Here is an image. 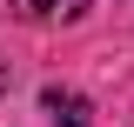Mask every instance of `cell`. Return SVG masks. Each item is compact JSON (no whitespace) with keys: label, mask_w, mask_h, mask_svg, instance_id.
I'll use <instances>...</instances> for the list:
<instances>
[{"label":"cell","mask_w":134,"mask_h":127,"mask_svg":"<svg viewBox=\"0 0 134 127\" xmlns=\"http://www.w3.org/2000/svg\"><path fill=\"white\" fill-rule=\"evenodd\" d=\"M40 107H47L54 127H87V120H94L87 94H74V87H47V94H40Z\"/></svg>","instance_id":"1"},{"label":"cell","mask_w":134,"mask_h":127,"mask_svg":"<svg viewBox=\"0 0 134 127\" xmlns=\"http://www.w3.org/2000/svg\"><path fill=\"white\" fill-rule=\"evenodd\" d=\"M87 0H14V14L20 20H74Z\"/></svg>","instance_id":"2"},{"label":"cell","mask_w":134,"mask_h":127,"mask_svg":"<svg viewBox=\"0 0 134 127\" xmlns=\"http://www.w3.org/2000/svg\"><path fill=\"white\" fill-rule=\"evenodd\" d=\"M0 94H7V60H0Z\"/></svg>","instance_id":"3"}]
</instances>
